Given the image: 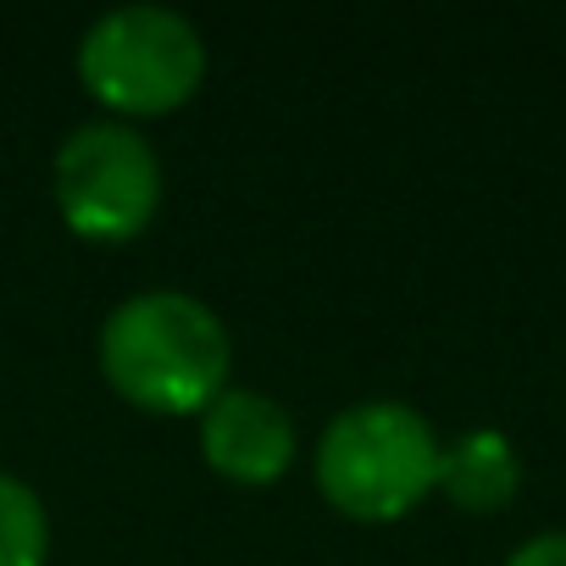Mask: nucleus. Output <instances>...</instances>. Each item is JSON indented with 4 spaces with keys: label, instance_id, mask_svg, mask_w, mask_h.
Here are the masks:
<instances>
[{
    "label": "nucleus",
    "instance_id": "1",
    "mask_svg": "<svg viewBox=\"0 0 566 566\" xmlns=\"http://www.w3.org/2000/svg\"><path fill=\"white\" fill-rule=\"evenodd\" d=\"M233 339L222 317L184 290H139L101 323L106 384L145 411H206L228 389Z\"/></svg>",
    "mask_w": 566,
    "mask_h": 566
},
{
    "label": "nucleus",
    "instance_id": "2",
    "mask_svg": "<svg viewBox=\"0 0 566 566\" xmlns=\"http://www.w3.org/2000/svg\"><path fill=\"white\" fill-rule=\"evenodd\" d=\"M439 428L406 400H356L317 439V489L356 522H395L439 489Z\"/></svg>",
    "mask_w": 566,
    "mask_h": 566
},
{
    "label": "nucleus",
    "instance_id": "3",
    "mask_svg": "<svg viewBox=\"0 0 566 566\" xmlns=\"http://www.w3.org/2000/svg\"><path fill=\"white\" fill-rule=\"evenodd\" d=\"M84 90L123 117H161L184 106L206 78L200 29L161 0H123L106 7L78 40Z\"/></svg>",
    "mask_w": 566,
    "mask_h": 566
},
{
    "label": "nucleus",
    "instance_id": "4",
    "mask_svg": "<svg viewBox=\"0 0 566 566\" xmlns=\"http://www.w3.org/2000/svg\"><path fill=\"white\" fill-rule=\"evenodd\" d=\"M51 189H56L62 222L78 239L123 244L145 233V222L161 206V156L134 123L95 117V123H78L56 145Z\"/></svg>",
    "mask_w": 566,
    "mask_h": 566
},
{
    "label": "nucleus",
    "instance_id": "5",
    "mask_svg": "<svg viewBox=\"0 0 566 566\" xmlns=\"http://www.w3.org/2000/svg\"><path fill=\"white\" fill-rule=\"evenodd\" d=\"M200 450H206L211 472H222L233 483H272L290 472L301 433H295V417L283 400L228 384L200 411Z\"/></svg>",
    "mask_w": 566,
    "mask_h": 566
},
{
    "label": "nucleus",
    "instance_id": "6",
    "mask_svg": "<svg viewBox=\"0 0 566 566\" xmlns=\"http://www.w3.org/2000/svg\"><path fill=\"white\" fill-rule=\"evenodd\" d=\"M439 489L461 511H500L522 489V455L500 428H467L439 455Z\"/></svg>",
    "mask_w": 566,
    "mask_h": 566
},
{
    "label": "nucleus",
    "instance_id": "7",
    "mask_svg": "<svg viewBox=\"0 0 566 566\" xmlns=\"http://www.w3.org/2000/svg\"><path fill=\"white\" fill-rule=\"evenodd\" d=\"M51 511L40 489L18 472H0V566H45Z\"/></svg>",
    "mask_w": 566,
    "mask_h": 566
},
{
    "label": "nucleus",
    "instance_id": "8",
    "mask_svg": "<svg viewBox=\"0 0 566 566\" xmlns=\"http://www.w3.org/2000/svg\"><path fill=\"white\" fill-rule=\"evenodd\" d=\"M500 566H566V527H544V533L522 538Z\"/></svg>",
    "mask_w": 566,
    "mask_h": 566
}]
</instances>
